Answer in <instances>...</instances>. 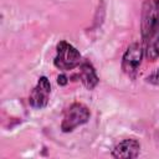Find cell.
Segmentation results:
<instances>
[{"label": "cell", "instance_id": "ba28073f", "mask_svg": "<svg viewBox=\"0 0 159 159\" xmlns=\"http://www.w3.org/2000/svg\"><path fill=\"white\" fill-rule=\"evenodd\" d=\"M148 82L155 84V86H159V67L155 70L154 73H152L149 77H148Z\"/></svg>", "mask_w": 159, "mask_h": 159}, {"label": "cell", "instance_id": "8992f818", "mask_svg": "<svg viewBox=\"0 0 159 159\" xmlns=\"http://www.w3.org/2000/svg\"><path fill=\"white\" fill-rule=\"evenodd\" d=\"M140 153V143L134 138H127L119 142L112 150L111 155L116 159H132L137 158Z\"/></svg>", "mask_w": 159, "mask_h": 159}, {"label": "cell", "instance_id": "3957f363", "mask_svg": "<svg viewBox=\"0 0 159 159\" xmlns=\"http://www.w3.org/2000/svg\"><path fill=\"white\" fill-rule=\"evenodd\" d=\"M89 108L81 102H75L66 108L63 113V119L61 122V129L63 133H70L77 127L86 124L89 120Z\"/></svg>", "mask_w": 159, "mask_h": 159}, {"label": "cell", "instance_id": "5b68a950", "mask_svg": "<svg viewBox=\"0 0 159 159\" xmlns=\"http://www.w3.org/2000/svg\"><path fill=\"white\" fill-rule=\"evenodd\" d=\"M51 93V83L46 76H41L29 96V103L35 109H42L47 106Z\"/></svg>", "mask_w": 159, "mask_h": 159}, {"label": "cell", "instance_id": "7a4b0ae2", "mask_svg": "<svg viewBox=\"0 0 159 159\" xmlns=\"http://www.w3.org/2000/svg\"><path fill=\"white\" fill-rule=\"evenodd\" d=\"M82 63V56L80 51L70 42L62 40L56 46V56L53 65L62 71H71Z\"/></svg>", "mask_w": 159, "mask_h": 159}, {"label": "cell", "instance_id": "9c48e42d", "mask_svg": "<svg viewBox=\"0 0 159 159\" xmlns=\"http://www.w3.org/2000/svg\"><path fill=\"white\" fill-rule=\"evenodd\" d=\"M68 77H66L65 75H60L58 77H57V83L58 84H61V86H65V84H67L68 83Z\"/></svg>", "mask_w": 159, "mask_h": 159}, {"label": "cell", "instance_id": "277c9868", "mask_svg": "<svg viewBox=\"0 0 159 159\" xmlns=\"http://www.w3.org/2000/svg\"><path fill=\"white\" fill-rule=\"evenodd\" d=\"M144 57V48L143 45L138 42H133L128 46L125 50L123 57H122V70L123 72L130 77L134 78L138 73V70L142 65V60Z\"/></svg>", "mask_w": 159, "mask_h": 159}, {"label": "cell", "instance_id": "52a82bcc", "mask_svg": "<svg viewBox=\"0 0 159 159\" xmlns=\"http://www.w3.org/2000/svg\"><path fill=\"white\" fill-rule=\"evenodd\" d=\"M78 67H80V71L75 77H77L87 89L89 91L93 89L99 82V78L96 73L94 67L88 61H83Z\"/></svg>", "mask_w": 159, "mask_h": 159}, {"label": "cell", "instance_id": "6da1fadb", "mask_svg": "<svg viewBox=\"0 0 159 159\" xmlns=\"http://www.w3.org/2000/svg\"><path fill=\"white\" fill-rule=\"evenodd\" d=\"M140 35L144 56L149 61L159 57V0H144L140 10Z\"/></svg>", "mask_w": 159, "mask_h": 159}]
</instances>
